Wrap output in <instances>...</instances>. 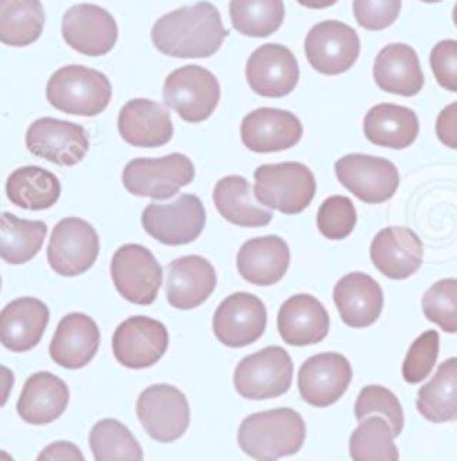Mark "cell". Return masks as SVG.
I'll return each instance as SVG.
<instances>
[{
    "label": "cell",
    "mask_w": 457,
    "mask_h": 461,
    "mask_svg": "<svg viewBox=\"0 0 457 461\" xmlns=\"http://www.w3.org/2000/svg\"><path fill=\"white\" fill-rule=\"evenodd\" d=\"M7 200L27 211L52 209L61 197V182L54 173L41 166H21L5 184Z\"/></svg>",
    "instance_id": "obj_33"
},
{
    "label": "cell",
    "mask_w": 457,
    "mask_h": 461,
    "mask_svg": "<svg viewBox=\"0 0 457 461\" xmlns=\"http://www.w3.org/2000/svg\"><path fill=\"white\" fill-rule=\"evenodd\" d=\"M50 322V309L43 301L23 296L0 312V345L9 352H30L43 339Z\"/></svg>",
    "instance_id": "obj_25"
},
{
    "label": "cell",
    "mask_w": 457,
    "mask_h": 461,
    "mask_svg": "<svg viewBox=\"0 0 457 461\" xmlns=\"http://www.w3.org/2000/svg\"><path fill=\"white\" fill-rule=\"evenodd\" d=\"M50 105L77 117H96L113 96L108 77L86 66H66L50 77L45 87Z\"/></svg>",
    "instance_id": "obj_4"
},
{
    "label": "cell",
    "mask_w": 457,
    "mask_h": 461,
    "mask_svg": "<svg viewBox=\"0 0 457 461\" xmlns=\"http://www.w3.org/2000/svg\"><path fill=\"white\" fill-rule=\"evenodd\" d=\"M363 135L381 149L404 150L415 144L419 135V119L415 110L397 104H377L363 119Z\"/></svg>",
    "instance_id": "obj_30"
},
{
    "label": "cell",
    "mask_w": 457,
    "mask_h": 461,
    "mask_svg": "<svg viewBox=\"0 0 457 461\" xmlns=\"http://www.w3.org/2000/svg\"><path fill=\"white\" fill-rule=\"evenodd\" d=\"M294 366L288 349L279 345L249 354L233 372V385L240 396L249 401H265L283 396L292 385Z\"/></svg>",
    "instance_id": "obj_6"
},
{
    "label": "cell",
    "mask_w": 457,
    "mask_h": 461,
    "mask_svg": "<svg viewBox=\"0 0 457 461\" xmlns=\"http://www.w3.org/2000/svg\"><path fill=\"white\" fill-rule=\"evenodd\" d=\"M305 444V421L292 408L265 410L249 414L238 428V446L256 461L292 457Z\"/></svg>",
    "instance_id": "obj_2"
},
{
    "label": "cell",
    "mask_w": 457,
    "mask_h": 461,
    "mask_svg": "<svg viewBox=\"0 0 457 461\" xmlns=\"http://www.w3.org/2000/svg\"><path fill=\"white\" fill-rule=\"evenodd\" d=\"M95 461H144V450L131 430L117 419L96 421L90 430Z\"/></svg>",
    "instance_id": "obj_38"
},
{
    "label": "cell",
    "mask_w": 457,
    "mask_h": 461,
    "mask_svg": "<svg viewBox=\"0 0 457 461\" xmlns=\"http://www.w3.org/2000/svg\"><path fill=\"white\" fill-rule=\"evenodd\" d=\"M354 417L359 421L368 417H383L390 423L395 437L404 430V410H401L399 399L383 385H366L359 392L357 403H354Z\"/></svg>",
    "instance_id": "obj_40"
},
{
    "label": "cell",
    "mask_w": 457,
    "mask_h": 461,
    "mask_svg": "<svg viewBox=\"0 0 457 461\" xmlns=\"http://www.w3.org/2000/svg\"><path fill=\"white\" fill-rule=\"evenodd\" d=\"M247 83L258 96L283 99L292 95L301 78L298 61L289 48L280 43H267L253 50L247 61Z\"/></svg>",
    "instance_id": "obj_17"
},
{
    "label": "cell",
    "mask_w": 457,
    "mask_h": 461,
    "mask_svg": "<svg viewBox=\"0 0 457 461\" xmlns=\"http://www.w3.org/2000/svg\"><path fill=\"white\" fill-rule=\"evenodd\" d=\"M431 70L444 90L457 92V41H440L431 50Z\"/></svg>",
    "instance_id": "obj_45"
},
{
    "label": "cell",
    "mask_w": 457,
    "mask_h": 461,
    "mask_svg": "<svg viewBox=\"0 0 457 461\" xmlns=\"http://www.w3.org/2000/svg\"><path fill=\"white\" fill-rule=\"evenodd\" d=\"M214 204L218 213L235 227L256 229L267 227L271 222V211L258 204L253 197L251 184L240 175L223 177L214 188Z\"/></svg>",
    "instance_id": "obj_32"
},
{
    "label": "cell",
    "mask_w": 457,
    "mask_h": 461,
    "mask_svg": "<svg viewBox=\"0 0 457 461\" xmlns=\"http://www.w3.org/2000/svg\"><path fill=\"white\" fill-rule=\"evenodd\" d=\"M206 224L205 204L197 195L184 193L169 204L152 202L142 213V227L151 238L166 247H182L196 242Z\"/></svg>",
    "instance_id": "obj_8"
},
{
    "label": "cell",
    "mask_w": 457,
    "mask_h": 461,
    "mask_svg": "<svg viewBox=\"0 0 457 461\" xmlns=\"http://www.w3.org/2000/svg\"><path fill=\"white\" fill-rule=\"evenodd\" d=\"M0 289H3V280H0Z\"/></svg>",
    "instance_id": "obj_53"
},
{
    "label": "cell",
    "mask_w": 457,
    "mask_h": 461,
    "mask_svg": "<svg viewBox=\"0 0 457 461\" xmlns=\"http://www.w3.org/2000/svg\"><path fill=\"white\" fill-rule=\"evenodd\" d=\"M137 419L152 441L170 444L188 430L191 408L184 392L175 385H149L137 399Z\"/></svg>",
    "instance_id": "obj_9"
},
{
    "label": "cell",
    "mask_w": 457,
    "mask_h": 461,
    "mask_svg": "<svg viewBox=\"0 0 457 461\" xmlns=\"http://www.w3.org/2000/svg\"><path fill=\"white\" fill-rule=\"evenodd\" d=\"M231 25L235 32L251 39L276 34L285 21L283 0H231Z\"/></svg>",
    "instance_id": "obj_37"
},
{
    "label": "cell",
    "mask_w": 457,
    "mask_h": 461,
    "mask_svg": "<svg viewBox=\"0 0 457 461\" xmlns=\"http://www.w3.org/2000/svg\"><path fill=\"white\" fill-rule=\"evenodd\" d=\"M297 3H301L307 9H327L339 3V0H297Z\"/></svg>",
    "instance_id": "obj_49"
},
{
    "label": "cell",
    "mask_w": 457,
    "mask_h": 461,
    "mask_svg": "<svg viewBox=\"0 0 457 461\" xmlns=\"http://www.w3.org/2000/svg\"><path fill=\"white\" fill-rule=\"evenodd\" d=\"M70 403V390L66 381L52 372H36L23 385L16 412L30 426H48L63 417Z\"/></svg>",
    "instance_id": "obj_26"
},
{
    "label": "cell",
    "mask_w": 457,
    "mask_h": 461,
    "mask_svg": "<svg viewBox=\"0 0 457 461\" xmlns=\"http://www.w3.org/2000/svg\"><path fill=\"white\" fill-rule=\"evenodd\" d=\"M435 132L437 140H440L442 144L457 150V101L446 105V108L437 114Z\"/></svg>",
    "instance_id": "obj_46"
},
{
    "label": "cell",
    "mask_w": 457,
    "mask_h": 461,
    "mask_svg": "<svg viewBox=\"0 0 457 461\" xmlns=\"http://www.w3.org/2000/svg\"><path fill=\"white\" fill-rule=\"evenodd\" d=\"M330 331V316L318 298L297 294L279 309V334L292 348L321 343Z\"/></svg>",
    "instance_id": "obj_27"
},
{
    "label": "cell",
    "mask_w": 457,
    "mask_h": 461,
    "mask_svg": "<svg viewBox=\"0 0 457 461\" xmlns=\"http://www.w3.org/2000/svg\"><path fill=\"white\" fill-rule=\"evenodd\" d=\"M169 349V331L164 322L149 316H131L114 330V358L128 370H146L155 366Z\"/></svg>",
    "instance_id": "obj_16"
},
{
    "label": "cell",
    "mask_w": 457,
    "mask_h": 461,
    "mask_svg": "<svg viewBox=\"0 0 457 461\" xmlns=\"http://www.w3.org/2000/svg\"><path fill=\"white\" fill-rule=\"evenodd\" d=\"M99 235L81 218H63L50 233L48 262L54 274L75 278L86 274L99 258Z\"/></svg>",
    "instance_id": "obj_12"
},
{
    "label": "cell",
    "mask_w": 457,
    "mask_h": 461,
    "mask_svg": "<svg viewBox=\"0 0 457 461\" xmlns=\"http://www.w3.org/2000/svg\"><path fill=\"white\" fill-rule=\"evenodd\" d=\"M36 461H86L81 448L72 441H54V444L45 446Z\"/></svg>",
    "instance_id": "obj_47"
},
{
    "label": "cell",
    "mask_w": 457,
    "mask_h": 461,
    "mask_svg": "<svg viewBox=\"0 0 457 461\" xmlns=\"http://www.w3.org/2000/svg\"><path fill=\"white\" fill-rule=\"evenodd\" d=\"M101 345L99 325L86 313L61 318L50 343V358L66 370H81L96 357Z\"/></svg>",
    "instance_id": "obj_24"
},
{
    "label": "cell",
    "mask_w": 457,
    "mask_h": 461,
    "mask_svg": "<svg viewBox=\"0 0 457 461\" xmlns=\"http://www.w3.org/2000/svg\"><path fill=\"white\" fill-rule=\"evenodd\" d=\"M417 412L431 423L457 421V358L442 363L435 376L419 387Z\"/></svg>",
    "instance_id": "obj_36"
},
{
    "label": "cell",
    "mask_w": 457,
    "mask_h": 461,
    "mask_svg": "<svg viewBox=\"0 0 457 461\" xmlns=\"http://www.w3.org/2000/svg\"><path fill=\"white\" fill-rule=\"evenodd\" d=\"M45 9L41 0H0V43L27 48L43 34Z\"/></svg>",
    "instance_id": "obj_34"
},
{
    "label": "cell",
    "mask_w": 457,
    "mask_h": 461,
    "mask_svg": "<svg viewBox=\"0 0 457 461\" xmlns=\"http://www.w3.org/2000/svg\"><path fill=\"white\" fill-rule=\"evenodd\" d=\"M0 461H14V457L9 453H5V450H0Z\"/></svg>",
    "instance_id": "obj_50"
},
{
    "label": "cell",
    "mask_w": 457,
    "mask_h": 461,
    "mask_svg": "<svg viewBox=\"0 0 457 461\" xmlns=\"http://www.w3.org/2000/svg\"><path fill=\"white\" fill-rule=\"evenodd\" d=\"M440 357V334L437 331H424L422 336L413 340L408 354L401 366V376L406 384L419 385L431 376Z\"/></svg>",
    "instance_id": "obj_42"
},
{
    "label": "cell",
    "mask_w": 457,
    "mask_h": 461,
    "mask_svg": "<svg viewBox=\"0 0 457 461\" xmlns=\"http://www.w3.org/2000/svg\"><path fill=\"white\" fill-rule=\"evenodd\" d=\"M25 146L34 157L57 166H77L86 159L90 140L86 128L61 119L41 117L27 128Z\"/></svg>",
    "instance_id": "obj_14"
},
{
    "label": "cell",
    "mask_w": 457,
    "mask_h": 461,
    "mask_svg": "<svg viewBox=\"0 0 457 461\" xmlns=\"http://www.w3.org/2000/svg\"><path fill=\"white\" fill-rule=\"evenodd\" d=\"M422 3H442V0H422Z\"/></svg>",
    "instance_id": "obj_52"
},
{
    "label": "cell",
    "mask_w": 457,
    "mask_h": 461,
    "mask_svg": "<svg viewBox=\"0 0 457 461\" xmlns=\"http://www.w3.org/2000/svg\"><path fill=\"white\" fill-rule=\"evenodd\" d=\"M453 23H455V27H457V3H455V7H453Z\"/></svg>",
    "instance_id": "obj_51"
},
{
    "label": "cell",
    "mask_w": 457,
    "mask_h": 461,
    "mask_svg": "<svg viewBox=\"0 0 457 461\" xmlns=\"http://www.w3.org/2000/svg\"><path fill=\"white\" fill-rule=\"evenodd\" d=\"M215 285L218 276L214 265L202 256H182L166 267V298L182 312L205 305Z\"/></svg>",
    "instance_id": "obj_21"
},
{
    "label": "cell",
    "mask_w": 457,
    "mask_h": 461,
    "mask_svg": "<svg viewBox=\"0 0 457 461\" xmlns=\"http://www.w3.org/2000/svg\"><path fill=\"white\" fill-rule=\"evenodd\" d=\"M14 390V372L9 367L0 366V408L9 401Z\"/></svg>",
    "instance_id": "obj_48"
},
{
    "label": "cell",
    "mask_w": 457,
    "mask_h": 461,
    "mask_svg": "<svg viewBox=\"0 0 457 461\" xmlns=\"http://www.w3.org/2000/svg\"><path fill=\"white\" fill-rule=\"evenodd\" d=\"M220 101V83L214 72L200 66H184L170 72L164 81V105L175 110L188 123H202L215 113Z\"/></svg>",
    "instance_id": "obj_7"
},
{
    "label": "cell",
    "mask_w": 457,
    "mask_h": 461,
    "mask_svg": "<svg viewBox=\"0 0 457 461\" xmlns=\"http://www.w3.org/2000/svg\"><path fill=\"white\" fill-rule=\"evenodd\" d=\"M370 260L386 278L406 280L422 267L424 244L406 227L381 229L370 244Z\"/></svg>",
    "instance_id": "obj_22"
},
{
    "label": "cell",
    "mask_w": 457,
    "mask_h": 461,
    "mask_svg": "<svg viewBox=\"0 0 457 461\" xmlns=\"http://www.w3.org/2000/svg\"><path fill=\"white\" fill-rule=\"evenodd\" d=\"M334 305L339 309L341 321L354 330L370 327L381 316L383 292L375 278L354 271L343 276L334 287Z\"/></svg>",
    "instance_id": "obj_29"
},
{
    "label": "cell",
    "mask_w": 457,
    "mask_h": 461,
    "mask_svg": "<svg viewBox=\"0 0 457 461\" xmlns=\"http://www.w3.org/2000/svg\"><path fill=\"white\" fill-rule=\"evenodd\" d=\"M119 135L126 144L140 149H160L173 140L169 108L151 99H131L117 117Z\"/></svg>",
    "instance_id": "obj_23"
},
{
    "label": "cell",
    "mask_w": 457,
    "mask_h": 461,
    "mask_svg": "<svg viewBox=\"0 0 457 461\" xmlns=\"http://www.w3.org/2000/svg\"><path fill=\"white\" fill-rule=\"evenodd\" d=\"M48 224L39 220H23L0 211V260L7 265H25L43 247Z\"/></svg>",
    "instance_id": "obj_35"
},
{
    "label": "cell",
    "mask_w": 457,
    "mask_h": 461,
    "mask_svg": "<svg viewBox=\"0 0 457 461\" xmlns=\"http://www.w3.org/2000/svg\"><path fill=\"white\" fill-rule=\"evenodd\" d=\"M123 186L131 195L151 200H170L196 177V166L182 153L166 157H137L123 168Z\"/></svg>",
    "instance_id": "obj_5"
},
{
    "label": "cell",
    "mask_w": 457,
    "mask_h": 461,
    "mask_svg": "<svg viewBox=\"0 0 457 461\" xmlns=\"http://www.w3.org/2000/svg\"><path fill=\"white\" fill-rule=\"evenodd\" d=\"M350 457L352 461H399L390 423L383 417L359 421V428L350 435Z\"/></svg>",
    "instance_id": "obj_39"
},
{
    "label": "cell",
    "mask_w": 457,
    "mask_h": 461,
    "mask_svg": "<svg viewBox=\"0 0 457 461\" xmlns=\"http://www.w3.org/2000/svg\"><path fill=\"white\" fill-rule=\"evenodd\" d=\"M63 41L86 57H104L113 52L119 39V27L113 14L99 5L81 3L63 14Z\"/></svg>",
    "instance_id": "obj_15"
},
{
    "label": "cell",
    "mask_w": 457,
    "mask_h": 461,
    "mask_svg": "<svg viewBox=\"0 0 457 461\" xmlns=\"http://www.w3.org/2000/svg\"><path fill=\"white\" fill-rule=\"evenodd\" d=\"M110 278L119 296L133 305H152L161 287V267L151 249L123 244L110 262Z\"/></svg>",
    "instance_id": "obj_10"
},
{
    "label": "cell",
    "mask_w": 457,
    "mask_h": 461,
    "mask_svg": "<svg viewBox=\"0 0 457 461\" xmlns=\"http://www.w3.org/2000/svg\"><path fill=\"white\" fill-rule=\"evenodd\" d=\"M352 12L363 30L381 32L399 18L401 0H354Z\"/></svg>",
    "instance_id": "obj_44"
},
{
    "label": "cell",
    "mask_w": 457,
    "mask_h": 461,
    "mask_svg": "<svg viewBox=\"0 0 457 461\" xmlns=\"http://www.w3.org/2000/svg\"><path fill=\"white\" fill-rule=\"evenodd\" d=\"M267 330V309L258 296L238 292L224 298L214 313V334L227 348H247Z\"/></svg>",
    "instance_id": "obj_18"
},
{
    "label": "cell",
    "mask_w": 457,
    "mask_h": 461,
    "mask_svg": "<svg viewBox=\"0 0 457 461\" xmlns=\"http://www.w3.org/2000/svg\"><path fill=\"white\" fill-rule=\"evenodd\" d=\"M240 137L251 153H280L301 141L303 123L289 110L258 108L242 119Z\"/></svg>",
    "instance_id": "obj_20"
},
{
    "label": "cell",
    "mask_w": 457,
    "mask_h": 461,
    "mask_svg": "<svg viewBox=\"0 0 457 461\" xmlns=\"http://www.w3.org/2000/svg\"><path fill=\"white\" fill-rule=\"evenodd\" d=\"M352 384V366L343 354L325 352L309 357L298 370V392L305 403L330 408Z\"/></svg>",
    "instance_id": "obj_19"
},
{
    "label": "cell",
    "mask_w": 457,
    "mask_h": 461,
    "mask_svg": "<svg viewBox=\"0 0 457 461\" xmlns=\"http://www.w3.org/2000/svg\"><path fill=\"white\" fill-rule=\"evenodd\" d=\"M316 195L312 170L298 161L265 164L253 170V197L265 209L285 215L303 213Z\"/></svg>",
    "instance_id": "obj_3"
},
{
    "label": "cell",
    "mask_w": 457,
    "mask_h": 461,
    "mask_svg": "<svg viewBox=\"0 0 457 461\" xmlns=\"http://www.w3.org/2000/svg\"><path fill=\"white\" fill-rule=\"evenodd\" d=\"M238 274L247 283L258 287H270L280 283L289 269V247L279 235H265V238H253L240 247Z\"/></svg>",
    "instance_id": "obj_28"
},
{
    "label": "cell",
    "mask_w": 457,
    "mask_h": 461,
    "mask_svg": "<svg viewBox=\"0 0 457 461\" xmlns=\"http://www.w3.org/2000/svg\"><path fill=\"white\" fill-rule=\"evenodd\" d=\"M316 227L323 238L345 240L357 227V209L352 200L343 195H332L318 206Z\"/></svg>",
    "instance_id": "obj_43"
},
{
    "label": "cell",
    "mask_w": 457,
    "mask_h": 461,
    "mask_svg": "<svg viewBox=\"0 0 457 461\" xmlns=\"http://www.w3.org/2000/svg\"><path fill=\"white\" fill-rule=\"evenodd\" d=\"M375 83L383 92L397 96H415L424 87V72L419 57L410 45H386L375 59Z\"/></svg>",
    "instance_id": "obj_31"
},
{
    "label": "cell",
    "mask_w": 457,
    "mask_h": 461,
    "mask_svg": "<svg viewBox=\"0 0 457 461\" xmlns=\"http://www.w3.org/2000/svg\"><path fill=\"white\" fill-rule=\"evenodd\" d=\"M157 52L175 59H209L223 48L227 27L223 25L218 7L196 3L157 18L151 32Z\"/></svg>",
    "instance_id": "obj_1"
},
{
    "label": "cell",
    "mask_w": 457,
    "mask_h": 461,
    "mask_svg": "<svg viewBox=\"0 0 457 461\" xmlns=\"http://www.w3.org/2000/svg\"><path fill=\"white\" fill-rule=\"evenodd\" d=\"M336 179L363 204H383L399 188V170L390 159L372 155H345L334 164Z\"/></svg>",
    "instance_id": "obj_11"
},
{
    "label": "cell",
    "mask_w": 457,
    "mask_h": 461,
    "mask_svg": "<svg viewBox=\"0 0 457 461\" xmlns=\"http://www.w3.org/2000/svg\"><path fill=\"white\" fill-rule=\"evenodd\" d=\"M361 41L354 27L339 21H323L305 36V57L316 72L327 77L343 75L357 63Z\"/></svg>",
    "instance_id": "obj_13"
},
{
    "label": "cell",
    "mask_w": 457,
    "mask_h": 461,
    "mask_svg": "<svg viewBox=\"0 0 457 461\" xmlns=\"http://www.w3.org/2000/svg\"><path fill=\"white\" fill-rule=\"evenodd\" d=\"M424 316L446 334H457V280L444 278L433 285L422 298Z\"/></svg>",
    "instance_id": "obj_41"
}]
</instances>
